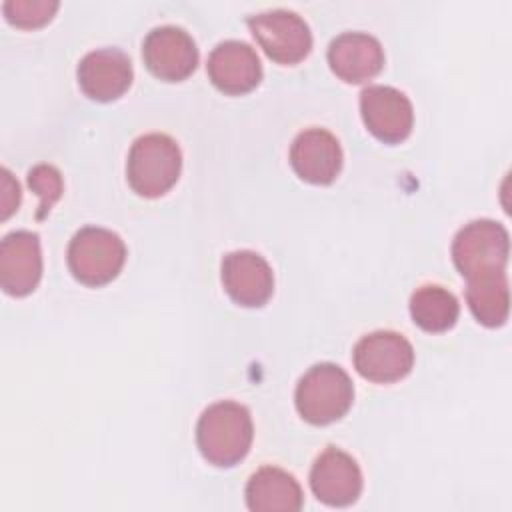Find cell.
I'll list each match as a JSON object with an SVG mask.
<instances>
[{"label": "cell", "mask_w": 512, "mask_h": 512, "mask_svg": "<svg viewBox=\"0 0 512 512\" xmlns=\"http://www.w3.org/2000/svg\"><path fill=\"white\" fill-rule=\"evenodd\" d=\"M254 428L250 412L232 400L208 406L196 426V442L202 456L214 466H234L252 444Z\"/></svg>", "instance_id": "cell-1"}, {"label": "cell", "mask_w": 512, "mask_h": 512, "mask_svg": "<svg viewBox=\"0 0 512 512\" xmlns=\"http://www.w3.org/2000/svg\"><path fill=\"white\" fill-rule=\"evenodd\" d=\"M182 168L178 144L160 132L140 136L128 154L126 174L134 192L146 198H156L168 192Z\"/></svg>", "instance_id": "cell-2"}, {"label": "cell", "mask_w": 512, "mask_h": 512, "mask_svg": "<svg viewBox=\"0 0 512 512\" xmlns=\"http://www.w3.org/2000/svg\"><path fill=\"white\" fill-rule=\"evenodd\" d=\"M354 400L350 376L332 362L314 364L296 386V408L310 424L342 418Z\"/></svg>", "instance_id": "cell-3"}, {"label": "cell", "mask_w": 512, "mask_h": 512, "mask_svg": "<svg viewBox=\"0 0 512 512\" xmlns=\"http://www.w3.org/2000/svg\"><path fill=\"white\" fill-rule=\"evenodd\" d=\"M126 260L122 238L100 226L80 228L68 246V266L76 280L100 286L116 278Z\"/></svg>", "instance_id": "cell-4"}, {"label": "cell", "mask_w": 512, "mask_h": 512, "mask_svg": "<svg viewBox=\"0 0 512 512\" xmlns=\"http://www.w3.org/2000/svg\"><path fill=\"white\" fill-rule=\"evenodd\" d=\"M508 252V232L494 220L468 222L452 242V260L464 278L504 270Z\"/></svg>", "instance_id": "cell-5"}, {"label": "cell", "mask_w": 512, "mask_h": 512, "mask_svg": "<svg viewBox=\"0 0 512 512\" xmlns=\"http://www.w3.org/2000/svg\"><path fill=\"white\" fill-rule=\"evenodd\" d=\"M248 26L262 50L280 64H296L308 56L312 34L308 24L292 10H268L248 18Z\"/></svg>", "instance_id": "cell-6"}, {"label": "cell", "mask_w": 512, "mask_h": 512, "mask_svg": "<svg viewBox=\"0 0 512 512\" xmlns=\"http://www.w3.org/2000/svg\"><path fill=\"white\" fill-rule=\"evenodd\" d=\"M414 364L412 344L398 332L376 330L354 346V366L360 376L388 384L404 378Z\"/></svg>", "instance_id": "cell-7"}, {"label": "cell", "mask_w": 512, "mask_h": 512, "mask_svg": "<svg viewBox=\"0 0 512 512\" xmlns=\"http://www.w3.org/2000/svg\"><path fill=\"white\" fill-rule=\"evenodd\" d=\"M142 56L148 70L168 82L188 78L198 64V48L192 36L172 24L148 32L142 44Z\"/></svg>", "instance_id": "cell-8"}, {"label": "cell", "mask_w": 512, "mask_h": 512, "mask_svg": "<svg viewBox=\"0 0 512 512\" xmlns=\"http://www.w3.org/2000/svg\"><path fill=\"white\" fill-rule=\"evenodd\" d=\"M360 112L366 128L382 142H402L414 122L412 104L400 90L374 84L360 94Z\"/></svg>", "instance_id": "cell-9"}, {"label": "cell", "mask_w": 512, "mask_h": 512, "mask_svg": "<svg viewBox=\"0 0 512 512\" xmlns=\"http://www.w3.org/2000/svg\"><path fill=\"white\" fill-rule=\"evenodd\" d=\"M314 496L328 506H348L362 492V472L356 460L340 448L328 446L310 470Z\"/></svg>", "instance_id": "cell-10"}, {"label": "cell", "mask_w": 512, "mask_h": 512, "mask_svg": "<svg viewBox=\"0 0 512 512\" xmlns=\"http://www.w3.org/2000/svg\"><path fill=\"white\" fill-rule=\"evenodd\" d=\"M78 84L92 100H116L132 84V62L118 48L92 50L78 64Z\"/></svg>", "instance_id": "cell-11"}, {"label": "cell", "mask_w": 512, "mask_h": 512, "mask_svg": "<svg viewBox=\"0 0 512 512\" xmlns=\"http://www.w3.org/2000/svg\"><path fill=\"white\" fill-rule=\"evenodd\" d=\"M42 274L38 234L28 230L10 232L0 244V286L12 296L32 292Z\"/></svg>", "instance_id": "cell-12"}, {"label": "cell", "mask_w": 512, "mask_h": 512, "mask_svg": "<svg viewBox=\"0 0 512 512\" xmlns=\"http://www.w3.org/2000/svg\"><path fill=\"white\" fill-rule=\"evenodd\" d=\"M222 282L230 298L242 306H262L274 288L270 264L252 250H236L222 260Z\"/></svg>", "instance_id": "cell-13"}, {"label": "cell", "mask_w": 512, "mask_h": 512, "mask_svg": "<svg viewBox=\"0 0 512 512\" xmlns=\"http://www.w3.org/2000/svg\"><path fill=\"white\" fill-rule=\"evenodd\" d=\"M208 76L224 94H246L258 86L262 64L254 48L240 40L220 42L208 56Z\"/></svg>", "instance_id": "cell-14"}, {"label": "cell", "mask_w": 512, "mask_h": 512, "mask_svg": "<svg viewBox=\"0 0 512 512\" xmlns=\"http://www.w3.org/2000/svg\"><path fill=\"white\" fill-rule=\"evenodd\" d=\"M294 172L312 184H330L342 166V150L334 134L324 128L300 132L290 148Z\"/></svg>", "instance_id": "cell-15"}, {"label": "cell", "mask_w": 512, "mask_h": 512, "mask_svg": "<svg viewBox=\"0 0 512 512\" xmlns=\"http://www.w3.org/2000/svg\"><path fill=\"white\" fill-rule=\"evenodd\" d=\"M328 64L344 82L374 78L384 64L380 42L366 32H342L328 46Z\"/></svg>", "instance_id": "cell-16"}, {"label": "cell", "mask_w": 512, "mask_h": 512, "mask_svg": "<svg viewBox=\"0 0 512 512\" xmlns=\"http://www.w3.org/2000/svg\"><path fill=\"white\" fill-rule=\"evenodd\" d=\"M246 504L252 512H296L302 508V490L286 470L264 466L246 484Z\"/></svg>", "instance_id": "cell-17"}, {"label": "cell", "mask_w": 512, "mask_h": 512, "mask_svg": "<svg viewBox=\"0 0 512 512\" xmlns=\"http://www.w3.org/2000/svg\"><path fill=\"white\" fill-rule=\"evenodd\" d=\"M466 280V300L476 320L484 326H502L510 310L506 268L476 274Z\"/></svg>", "instance_id": "cell-18"}, {"label": "cell", "mask_w": 512, "mask_h": 512, "mask_svg": "<svg viewBox=\"0 0 512 512\" xmlns=\"http://www.w3.org/2000/svg\"><path fill=\"white\" fill-rule=\"evenodd\" d=\"M458 300L442 286L426 284L410 296V316L426 332H444L458 318Z\"/></svg>", "instance_id": "cell-19"}, {"label": "cell", "mask_w": 512, "mask_h": 512, "mask_svg": "<svg viewBox=\"0 0 512 512\" xmlns=\"http://www.w3.org/2000/svg\"><path fill=\"white\" fill-rule=\"evenodd\" d=\"M8 22L20 28H38L54 16L58 10L56 0H8L2 6Z\"/></svg>", "instance_id": "cell-20"}, {"label": "cell", "mask_w": 512, "mask_h": 512, "mask_svg": "<svg viewBox=\"0 0 512 512\" xmlns=\"http://www.w3.org/2000/svg\"><path fill=\"white\" fill-rule=\"evenodd\" d=\"M28 184L40 196L38 218H44V214L50 212V208L62 194L60 172L50 164H38L28 172Z\"/></svg>", "instance_id": "cell-21"}, {"label": "cell", "mask_w": 512, "mask_h": 512, "mask_svg": "<svg viewBox=\"0 0 512 512\" xmlns=\"http://www.w3.org/2000/svg\"><path fill=\"white\" fill-rule=\"evenodd\" d=\"M20 204V186L14 176L2 168L0 170V218L6 220Z\"/></svg>", "instance_id": "cell-22"}]
</instances>
